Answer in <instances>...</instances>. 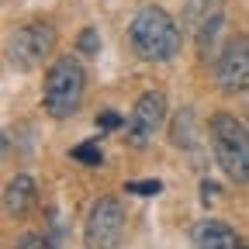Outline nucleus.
<instances>
[{"label":"nucleus","mask_w":249,"mask_h":249,"mask_svg":"<svg viewBox=\"0 0 249 249\" xmlns=\"http://www.w3.org/2000/svg\"><path fill=\"white\" fill-rule=\"evenodd\" d=\"M76 49L83 52V55H97V49H101V35L93 28H83L80 31V38H76Z\"/></svg>","instance_id":"nucleus-13"},{"label":"nucleus","mask_w":249,"mask_h":249,"mask_svg":"<svg viewBox=\"0 0 249 249\" xmlns=\"http://www.w3.org/2000/svg\"><path fill=\"white\" fill-rule=\"evenodd\" d=\"M218 24H222V0H187L183 28L191 31L201 45H208L214 38Z\"/></svg>","instance_id":"nucleus-8"},{"label":"nucleus","mask_w":249,"mask_h":249,"mask_svg":"<svg viewBox=\"0 0 249 249\" xmlns=\"http://www.w3.org/2000/svg\"><path fill=\"white\" fill-rule=\"evenodd\" d=\"M14 249H52V242L45 239V235H38V232H28V235H21L18 239V246Z\"/></svg>","instance_id":"nucleus-15"},{"label":"nucleus","mask_w":249,"mask_h":249,"mask_svg":"<svg viewBox=\"0 0 249 249\" xmlns=\"http://www.w3.org/2000/svg\"><path fill=\"white\" fill-rule=\"evenodd\" d=\"M191 124H194V114L191 111H180L173 118V142L177 145H191L194 142V128H191Z\"/></svg>","instance_id":"nucleus-11"},{"label":"nucleus","mask_w":249,"mask_h":249,"mask_svg":"<svg viewBox=\"0 0 249 249\" xmlns=\"http://www.w3.org/2000/svg\"><path fill=\"white\" fill-rule=\"evenodd\" d=\"M83 87L87 76L80 70L76 59H55L49 73H45V90H42V104L52 118H70L83 104Z\"/></svg>","instance_id":"nucleus-3"},{"label":"nucleus","mask_w":249,"mask_h":249,"mask_svg":"<svg viewBox=\"0 0 249 249\" xmlns=\"http://www.w3.org/2000/svg\"><path fill=\"white\" fill-rule=\"evenodd\" d=\"M218 83L229 93L249 90V38H235L225 45V52L218 55Z\"/></svg>","instance_id":"nucleus-6"},{"label":"nucleus","mask_w":249,"mask_h":249,"mask_svg":"<svg viewBox=\"0 0 249 249\" xmlns=\"http://www.w3.org/2000/svg\"><path fill=\"white\" fill-rule=\"evenodd\" d=\"M163 114H166V97L160 90H149L139 97L135 111H132V121H128V142L132 145H145L156 128L163 124Z\"/></svg>","instance_id":"nucleus-7"},{"label":"nucleus","mask_w":249,"mask_h":249,"mask_svg":"<svg viewBox=\"0 0 249 249\" xmlns=\"http://www.w3.org/2000/svg\"><path fill=\"white\" fill-rule=\"evenodd\" d=\"M191 239H194V249H239V235L225 222H214V218L197 222Z\"/></svg>","instance_id":"nucleus-9"},{"label":"nucleus","mask_w":249,"mask_h":249,"mask_svg":"<svg viewBox=\"0 0 249 249\" xmlns=\"http://www.w3.org/2000/svg\"><path fill=\"white\" fill-rule=\"evenodd\" d=\"M211 149L218 166L225 170L229 180H249V132L242 128V121L232 114H214L211 124Z\"/></svg>","instance_id":"nucleus-2"},{"label":"nucleus","mask_w":249,"mask_h":249,"mask_svg":"<svg viewBox=\"0 0 249 249\" xmlns=\"http://www.w3.org/2000/svg\"><path fill=\"white\" fill-rule=\"evenodd\" d=\"M124 191H128V194H142V197H149V194H160V191H163V183H160V180H132V183H124Z\"/></svg>","instance_id":"nucleus-14"},{"label":"nucleus","mask_w":249,"mask_h":249,"mask_svg":"<svg viewBox=\"0 0 249 249\" xmlns=\"http://www.w3.org/2000/svg\"><path fill=\"white\" fill-rule=\"evenodd\" d=\"M128 42L139 59L166 62L180 52V28L163 7H142L128 24Z\"/></svg>","instance_id":"nucleus-1"},{"label":"nucleus","mask_w":249,"mask_h":249,"mask_svg":"<svg viewBox=\"0 0 249 249\" xmlns=\"http://www.w3.org/2000/svg\"><path fill=\"white\" fill-rule=\"evenodd\" d=\"M52 45H55V28L52 24H45V21L24 24L11 35V62L18 70H35L45 62Z\"/></svg>","instance_id":"nucleus-5"},{"label":"nucleus","mask_w":249,"mask_h":249,"mask_svg":"<svg viewBox=\"0 0 249 249\" xmlns=\"http://www.w3.org/2000/svg\"><path fill=\"white\" fill-rule=\"evenodd\" d=\"M121 114L118 111H104V114H97V128H104V132H114V128H121Z\"/></svg>","instance_id":"nucleus-16"},{"label":"nucleus","mask_w":249,"mask_h":249,"mask_svg":"<svg viewBox=\"0 0 249 249\" xmlns=\"http://www.w3.org/2000/svg\"><path fill=\"white\" fill-rule=\"evenodd\" d=\"M121 232H124V208L114 197H101L90 208L87 225H83L87 249H118Z\"/></svg>","instance_id":"nucleus-4"},{"label":"nucleus","mask_w":249,"mask_h":249,"mask_svg":"<svg viewBox=\"0 0 249 249\" xmlns=\"http://www.w3.org/2000/svg\"><path fill=\"white\" fill-rule=\"evenodd\" d=\"M70 156H73L76 163H83V166H101V163H104V152H101V145H93V142L76 145Z\"/></svg>","instance_id":"nucleus-12"},{"label":"nucleus","mask_w":249,"mask_h":249,"mask_svg":"<svg viewBox=\"0 0 249 249\" xmlns=\"http://www.w3.org/2000/svg\"><path fill=\"white\" fill-rule=\"evenodd\" d=\"M31 201H35V180L31 177H14L11 183H7V191H4V208H7V214H24L28 208H31Z\"/></svg>","instance_id":"nucleus-10"}]
</instances>
